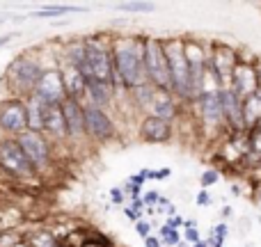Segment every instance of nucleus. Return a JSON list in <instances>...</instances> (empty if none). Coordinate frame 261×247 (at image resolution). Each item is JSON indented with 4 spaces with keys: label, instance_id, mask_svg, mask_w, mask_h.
Returning a JSON list of instances; mask_svg holds the SVG:
<instances>
[{
    "label": "nucleus",
    "instance_id": "864d4df0",
    "mask_svg": "<svg viewBox=\"0 0 261 247\" xmlns=\"http://www.w3.org/2000/svg\"><path fill=\"white\" fill-rule=\"evenodd\" d=\"M14 247H25V245H23V243H18V245H14Z\"/></svg>",
    "mask_w": 261,
    "mask_h": 247
},
{
    "label": "nucleus",
    "instance_id": "2eb2a0df",
    "mask_svg": "<svg viewBox=\"0 0 261 247\" xmlns=\"http://www.w3.org/2000/svg\"><path fill=\"white\" fill-rule=\"evenodd\" d=\"M62 115H64V124H67V135L69 142H87V133H85V115H83V103L81 101H71L67 99L62 105Z\"/></svg>",
    "mask_w": 261,
    "mask_h": 247
},
{
    "label": "nucleus",
    "instance_id": "20e7f679",
    "mask_svg": "<svg viewBox=\"0 0 261 247\" xmlns=\"http://www.w3.org/2000/svg\"><path fill=\"white\" fill-rule=\"evenodd\" d=\"M163 48H165L167 64H170V73H172V94L181 103L190 105L195 101V96L193 90H190V64L186 60L184 37L181 35L163 37Z\"/></svg>",
    "mask_w": 261,
    "mask_h": 247
},
{
    "label": "nucleus",
    "instance_id": "de8ad7c7",
    "mask_svg": "<svg viewBox=\"0 0 261 247\" xmlns=\"http://www.w3.org/2000/svg\"><path fill=\"white\" fill-rule=\"evenodd\" d=\"M231 195H236V197H239V195H241V185H239V183H234V185H231Z\"/></svg>",
    "mask_w": 261,
    "mask_h": 247
},
{
    "label": "nucleus",
    "instance_id": "ddd939ff",
    "mask_svg": "<svg viewBox=\"0 0 261 247\" xmlns=\"http://www.w3.org/2000/svg\"><path fill=\"white\" fill-rule=\"evenodd\" d=\"M35 96L46 105H62L67 101L60 69H44V73H41L39 83L35 87Z\"/></svg>",
    "mask_w": 261,
    "mask_h": 247
},
{
    "label": "nucleus",
    "instance_id": "a18cd8bd",
    "mask_svg": "<svg viewBox=\"0 0 261 247\" xmlns=\"http://www.w3.org/2000/svg\"><path fill=\"white\" fill-rule=\"evenodd\" d=\"M204 240H206V245H208V247H222V245H225V243H220V240H218L213 234H208Z\"/></svg>",
    "mask_w": 261,
    "mask_h": 247
},
{
    "label": "nucleus",
    "instance_id": "f8f14e48",
    "mask_svg": "<svg viewBox=\"0 0 261 247\" xmlns=\"http://www.w3.org/2000/svg\"><path fill=\"white\" fill-rule=\"evenodd\" d=\"M0 128L7 138H18L23 130H28L25 119V103L21 99H7L0 101Z\"/></svg>",
    "mask_w": 261,
    "mask_h": 247
},
{
    "label": "nucleus",
    "instance_id": "1a4fd4ad",
    "mask_svg": "<svg viewBox=\"0 0 261 247\" xmlns=\"http://www.w3.org/2000/svg\"><path fill=\"white\" fill-rule=\"evenodd\" d=\"M195 117L199 119L202 128H208L213 135H220L225 130L222 122V103H220V90H206L190 103Z\"/></svg>",
    "mask_w": 261,
    "mask_h": 247
},
{
    "label": "nucleus",
    "instance_id": "79ce46f5",
    "mask_svg": "<svg viewBox=\"0 0 261 247\" xmlns=\"http://www.w3.org/2000/svg\"><path fill=\"white\" fill-rule=\"evenodd\" d=\"M124 215H126L128 220L133 222V225H135V222H138V220H142V215H140V213H135L133 208H128V206H124Z\"/></svg>",
    "mask_w": 261,
    "mask_h": 247
},
{
    "label": "nucleus",
    "instance_id": "9b49d317",
    "mask_svg": "<svg viewBox=\"0 0 261 247\" xmlns=\"http://www.w3.org/2000/svg\"><path fill=\"white\" fill-rule=\"evenodd\" d=\"M176 126L153 115H142L138 119V140L144 144H167L174 140Z\"/></svg>",
    "mask_w": 261,
    "mask_h": 247
},
{
    "label": "nucleus",
    "instance_id": "c756f323",
    "mask_svg": "<svg viewBox=\"0 0 261 247\" xmlns=\"http://www.w3.org/2000/svg\"><path fill=\"white\" fill-rule=\"evenodd\" d=\"M220 170L218 167H206V170L202 172V176H199V185H202V190H208L211 185H216L218 181H220Z\"/></svg>",
    "mask_w": 261,
    "mask_h": 247
},
{
    "label": "nucleus",
    "instance_id": "393cba45",
    "mask_svg": "<svg viewBox=\"0 0 261 247\" xmlns=\"http://www.w3.org/2000/svg\"><path fill=\"white\" fill-rule=\"evenodd\" d=\"M243 119L245 128H254L261 122V90H257L252 96L243 99Z\"/></svg>",
    "mask_w": 261,
    "mask_h": 247
},
{
    "label": "nucleus",
    "instance_id": "cd10ccee",
    "mask_svg": "<svg viewBox=\"0 0 261 247\" xmlns=\"http://www.w3.org/2000/svg\"><path fill=\"white\" fill-rule=\"evenodd\" d=\"M81 247H115V240H110L106 234L101 231H90V234L83 238Z\"/></svg>",
    "mask_w": 261,
    "mask_h": 247
},
{
    "label": "nucleus",
    "instance_id": "0eeeda50",
    "mask_svg": "<svg viewBox=\"0 0 261 247\" xmlns=\"http://www.w3.org/2000/svg\"><path fill=\"white\" fill-rule=\"evenodd\" d=\"M18 142V147L23 149V153L28 156V160L32 162V167L37 170V174H44L46 170L53 167L55 160V144L46 138L44 133H32V130H23L18 138H14Z\"/></svg>",
    "mask_w": 261,
    "mask_h": 247
},
{
    "label": "nucleus",
    "instance_id": "7c9ffc66",
    "mask_svg": "<svg viewBox=\"0 0 261 247\" xmlns=\"http://www.w3.org/2000/svg\"><path fill=\"white\" fill-rule=\"evenodd\" d=\"M21 243V231L16 229H7L0 234V247H14Z\"/></svg>",
    "mask_w": 261,
    "mask_h": 247
},
{
    "label": "nucleus",
    "instance_id": "2f4dec72",
    "mask_svg": "<svg viewBox=\"0 0 261 247\" xmlns=\"http://www.w3.org/2000/svg\"><path fill=\"white\" fill-rule=\"evenodd\" d=\"M158 197H161V193H158V190H147V193L142 195L144 208H156L158 206Z\"/></svg>",
    "mask_w": 261,
    "mask_h": 247
},
{
    "label": "nucleus",
    "instance_id": "412c9836",
    "mask_svg": "<svg viewBox=\"0 0 261 247\" xmlns=\"http://www.w3.org/2000/svg\"><path fill=\"white\" fill-rule=\"evenodd\" d=\"M156 87H151L149 83H144V85L135 87V90L128 92V103L130 108L138 110V115L142 117V115H151V108H153V99H156Z\"/></svg>",
    "mask_w": 261,
    "mask_h": 247
},
{
    "label": "nucleus",
    "instance_id": "09e8293b",
    "mask_svg": "<svg viewBox=\"0 0 261 247\" xmlns=\"http://www.w3.org/2000/svg\"><path fill=\"white\" fill-rule=\"evenodd\" d=\"M222 215L229 217V215H231V206H225V208H222Z\"/></svg>",
    "mask_w": 261,
    "mask_h": 247
},
{
    "label": "nucleus",
    "instance_id": "c9c22d12",
    "mask_svg": "<svg viewBox=\"0 0 261 247\" xmlns=\"http://www.w3.org/2000/svg\"><path fill=\"white\" fill-rule=\"evenodd\" d=\"M195 204H197V206H211L213 199H211V195H208V190H199L197 197H195Z\"/></svg>",
    "mask_w": 261,
    "mask_h": 247
},
{
    "label": "nucleus",
    "instance_id": "b1692460",
    "mask_svg": "<svg viewBox=\"0 0 261 247\" xmlns=\"http://www.w3.org/2000/svg\"><path fill=\"white\" fill-rule=\"evenodd\" d=\"M21 243L25 247H60V240L50 234V229L39 227V229H32L21 234Z\"/></svg>",
    "mask_w": 261,
    "mask_h": 247
},
{
    "label": "nucleus",
    "instance_id": "ea45409f",
    "mask_svg": "<svg viewBox=\"0 0 261 247\" xmlns=\"http://www.w3.org/2000/svg\"><path fill=\"white\" fill-rule=\"evenodd\" d=\"M16 37H21V32H7V35H0V48H5L7 44H12Z\"/></svg>",
    "mask_w": 261,
    "mask_h": 247
},
{
    "label": "nucleus",
    "instance_id": "a211bd4d",
    "mask_svg": "<svg viewBox=\"0 0 261 247\" xmlns=\"http://www.w3.org/2000/svg\"><path fill=\"white\" fill-rule=\"evenodd\" d=\"M83 103H90L94 108L101 110H110L117 105V94H115L113 85L108 83H101V80H87V90H85V101Z\"/></svg>",
    "mask_w": 261,
    "mask_h": 247
},
{
    "label": "nucleus",
    "instance_id": "bb28decb",
    "mask_svg": "<svg viewBox=\"0 0 261 247\" xmlns=\"http://www.w3.org/2000/svg\"><path fill=\"white\" fill-rule=\"evenodd\" d=\"M158 238H161L163 247H179L181 243H184L181 231L179 229H170V227H165V225L158 229Z\"/></svg>",
    "mask_w": 261,
    "mask_h": 247
},
{
    "label": "nucleus",
    "instance_id": "603ef678",
    "mask_svg": "<svg viewBox=\"0 0 261 247\" xmlns=\"http://www.w3.org/2000/svg\"><path fill=\"white\" fill-rule=\"evenodd\" d=\"M3 23H7V16H0V25H3Z\"/></svg>",
    "mask_w": 261,
    "mask_h": 247
},
{
    "label": "nucleus",
    "instance_id": "37998d69",
    "mask_svg": "<svg viewBox=\"0 0 261 247\" xmlns=\"http://www.w3.org/2000/svg\"><path fill=\"white\" fill-rule=\"evenodd\" d=\"M144 247H163V243L158 236H149V238H144Z\"/></svg>",
    "mask_w": 261,
    "mask_h": 247
},
{
    "label": "nucleus",
    "instance_id": "e433bc0d",
    "mask_svg": "<svg viewBox=\"0 0 261 247\" xmlns=\"http://www.w3.org/2000/svg\"><path fill=\"white\" fill-rule=\"evenodd\" d=\"M110 202H113L115 206H119V204L126 202V195H124V190L122 188H113V190H110Z\"/></svg>",
    "mask_w": 261,
    "mask_h": 247
},
{
    "label": "nucleus",
    "instance_id": "423d86ee",
    "mask_svg": "<svg viewBox=\"0 0 261 247\" xmlns=\"http://www.w3.org/2000/svg\"><path fill=\"white\" fill-rule=\"evenodd\" d=\"M0 174L21 183H37V179H41L14 138L0 142Z\"/></svg>",
    "mask_w": 261,
    "mask_h": 247
},
{
    "label": "nucleus",
    "instance_id": "f3484780",
    "mask_svg": "<svg viewBox=\"0 0 261 247\" xmlns=\"http://www.w3.org/2000/svg\"><path fill=\"white\" fill-rule=\"evenodd\" d=\"M44 135L50 142L58 144H67L69 135H67V124H64V115L60 105H46V115H44Z\"/></svg>",
    "mask_w": 261,
    "mask_h": 247
},
{
    "label": "nucleus",
    "instance_id": "473e14b6",
    "mask_svg": "<svg viewBox=\"0 0 261 247\" xmlns=\"http://www.w3.org/2000/svg\"><path fill=\"white\" fill-rule=\"evenodd\" d=\"M211 234L216 236V238L220 240V243H225L227 236H229V227H227V222H218V225L211 229Z\"/></svg>",
    "mask_w": 261,
    "mask_h": 247
},
{
    "label": "nucleus",
    "instance_id": "8fccbe9b",
    "mask_svg": "<svg viewBox=\"0 0 261 247\" xmlns=\"http://www.w3.org/2000/svg\"><path fill=\"white\" fill-rule=\"evenodd\" d=\"M190 247H208V245H206V240L202 238V240H199V243H195V245H190Z\"/></svg>",
    "mask_w": 261,
    "mask_h": 247
},
{
    "label": "nucleus",
    "instance_id": "4be33fe9",
    "mask_svg": "<svg viewBox=\"0 0 261 247\" xmlns=\"http://www.w3.org/2000/svg\"><path fill=\"white\" fill-rule=\"evenodd\" d=\"M184 50H186V60H188L190 67H208L211 41L204 44L202 39H195V37H184Z\"/></svg>",
    "mask_w": 261,
    "mask_h": 247
},
{
    "label": "nucleus",
    "instance_id": "f257e3e1",
    "mask_svg": "<svg viewBox=\"0 0 261 247\" xmlns=\"http://www.w3.org/2000/svg\"><path fill=\"white\" fill-rule=\"evenodd\" d=\"M113 64V90L117 96H126L130 90L144 85V35H115Z\"/></svg>",
    "mask_w": 261,
    "mask_h": 247
},
{
    "label": "nucleus",
    "instance_id": "6ab92c4d",
    "mask_svg": "<svg viewBox=\"0 0 261 247\" xmlns=\"http://www.w3.org/2000/svg\"><path fill=\"white\" fill-rule=\"evenodd\" d=\"M229 87L241 96V99H248V96H252L254 92L259 90L257 73H254V67H252V64H243V62L236 64L234 73H231Z\"/></svg>",
    "mask_w": 261,
    "mask_h": 247
},
{
    "label": "nucleus",
    "instance_id": "c85d7f7f",
    "mask_svg": "<svg viewBox=\"0 0 261 247\" xmlns=\"http://www.w3.org/2000/svg\"><path fill=\"white\" fill-rule=\"evenodd\" d=\"M119 12H126V14H149L156 9V5L153 3H138V0H133V3H119L117 5Z\"/></svg>",
    "mask_w": 261,
    "mask_h": 247
},
{
    "label": "nucleus",
    "instance_id": "49530a36",
    "mask_svg": "<svg viewBox=\"0 0 261 247\" xmlns=\"http://www.w3.org/2000/svg\"><path fill=\"white\" fill-rule=\"evenodd\" d=\"M254 202L261 206V183H254Z\"/></svg>",
    "mask_w": 261,
    "mask_h": 247
},
{
    "label": "nucleus",
    "instance_id": "aec40b11",
    "mask_svg": "<svg viewBox=\"0 0 261 247\" xmlns=\"http://www.w3.org/2000/svg\"><path fill=\"white\" fill-rule=\"evenodd\" d=\"M181 101L176 99L172 92H156V99H153V108L151 115L158 119H165V122L174 124L181 115Z\"/></svg>",
    "mask_w": 261,
    "mask_h": 247
},
{
    "label": "nucleus",
    "instance_id": "5fc2aeb1",
    "mask_svg": "<svg viewBox=\"0 0 261 247\" xmlns=\"http://www.w3.org/2000/svg\"><path fill=\"white\" fill-rule=\"evenodd\" d=\"M179 247H184V243H181V245H179ZM186 247H188V245H186Z\"/></svg>",
    "mask_w": 261,
    "mask_h": 247
},
{
    "label": "nucleus",
    "instance_id": "39448f33",
    "mask_svg": "<svg viewBox=\"0 0 261 247\" xmlns=\"http://www.w3.org/2000/svg\"><path fill=\"white\" fill-rule=\"evenodd\" d=\"M144 76L158 92H172V73L163 48V37L144 35Z\"/></svg>",
    "mask_w": 261,
    "mask_h": 247
},
{
    "label": "nucleus",
    "instance_id": "9d476101",
    "mask_svg": "<svg viewBox=\"0 0 261 247\" xmlns=\"http://www.w3.org/2000/svg\"><path fill=\"white\" fill-rule=\"evenodd\" d=\"M236 64H239V48L225 44V41H211V50H208V71L216 76L220 87H229L231 73H234Z\"/></svg>",
    "mask_w": 261,
    "mask_h": 247
},
{
    "label": "nucleus",
    "instance_id": "a878e982",
    "mask_svg": "<svg viewBox=\"0 0 261 247\" xmlns=\"http://www.w3.org/2000/svg\"><path fill=\"white\" fill-rule=\"evenodd\" d=\"M71 12H85V7H76V5H48L44 9H37V12H30L28 18H58L64 16V14Z\"/></svg>",
    "mask_w": 261,
    "mask_h": 247
},
{
    "label": "nucleus",
    "instance_id": "4468645a",
    "mask_svg": "<svg viewBox=\"0 0 261 247\" xmlns=\"http://www.w3.org/2000/svg\"><path fill=\"white\" fill-rule=\"evenodd\" d=\"M220 103H222V122H225L227 133L248 130L243 119V99L231 87H220Z\"/></svg>",
    "mask_w": 261,
    "mask_h": 247
},
{
    "label": "nucleus",
    "instance_id": "4c0bfd02",
    "mask_svg": "<svg viewBox=\"0 0 261 247\" xmlns=\"http://www.w3.org/2000/svg\"><path fill=\"white\" fill-rule=\"evenodd\" d=\"M184 222H186V217H181V215L165 217V227H170V229H184Z\"/></svg>",
    "mask_w": 261,
    "mask_h": 247
},
{
    "label": "nucleus",
    "instance_id": "a19ab883",
    "mask_svg": "<svg viewBox=\"0 0 261 247\" xmlns=\"http://www.w3.org/2000/svg\"><path fill=\"white\" fill-rule=\"evenodd\" d=\"M144 181H147V179H144V176L138 172V174H130V176H128V179H126V183L135 185V188H142V185H144Z\"/></svg>",
    "mask_w": 261,
    "mask_h": 247
},
{
    "label": "nucleus",
    "instance_id": "f704fd0d",
    "mask_svg": "<svg viewBox=\"0 0 261 247\" xmlns=\"http://www.w3.org/2000/svg\"><path fill=\"white\" fill-rule=\"evenodd\" d=\"M184 238H186V243L195 245V243H199V240H202V234L197 231V227H193V229H184Z\"/></svg>",
    "mask_w": 261,
    "mask_h": 247
},
{
    "label": "nucleus",
    "instance_id": "c03bdc74",
    "mask_svg": "<svg viewBox=\"0 0 261 247\" xmlns=\"http://www.w3.org/2000/svg\"><path fill=\"white\" fill-rule=\"evenodd\" d=\"M252 67H254V73H257V83H259V90H261V55H257Z\"/></svg>",
    "mask_w": 261,
    "mask_h": 247
},
{
    "label": "nucleus",
    "instance_id": "58836bf2",
    "mask_svg": "<svg viewBox=\"0 0 261 247\" xmlns=\"http://www.w3.org/2000/svg\"><path fill=\"white\" fill-rule=\"evenodd\" d=\"M128 199H130L128 208H133L135 213H140V215L144 217V202H142V197H128Z\"/></svg>",
    "mask_w": 261,
    "mask_h": 247
},
{
    "label": "nucleus",
    "instance_id": "6e6552de",
    "mask_svg": "<svg viewBox=\"0 0 261 247\" xmlns=\"http://www.w3.org/2000/svg\"><path fill=\"white\" fill-rule=\"evenodd\" d=\"M83 115H85V133L87 142L92 144H110L119 138V126L110 117L108 110L94 108L90 103H83Z\"/></svg>",
    "mask_w": 261,
    "mask_h": 247
},
{
    "label": "nucleus",
    "instance_id": "f03ea898",
    "mask_svg": "<svg viewBox=\"0 0 261 247\" xmlns=\"http://www.w3.org/2000/svg\"><path fill=\"white\" fill-rule=\"evenodd\" d=\"M44 73L41 64V53L23 50L18 53L3 71V87L7 92V99H21L25 101L28 96L35 94V87Z\"/></svg>",
    "mask_w": 261,
    "mask_h": 247
},
{
    "label": "nucleus",
    "instance_id": "72a5a7b5",
    "mask_svg": "<svg viewBox=\"0 0 261 247\" xmlns=\"http://www.w3.org/2000/svg\"><path fill=\"white\" fill-rule=\"evenodd\" d=\"M135 231H138V236L140 238H149V236H151V222L149 220H138L135 222Z\"/></svg>",
    "mask_w": 261,
    "mask_h": 247
},
{
    "label": "nucleus",
    "instance_id": "3c124183",
    "mask_svg": "<svg viewBox=\"0 0 261 247\" xmlns=\"http://www.w3.org/2000/svg\"><path fill=\"white\" fill-rule=\"evenodd\" d=\"M3 140H7V135L3 133V128H0V142H3Z\"/></svg>",
    "mask_w": 261,
    "mask_h": 247
},
{
    "label": "nucleus",
    "instance_id": "5701e85b",
    "mask_svg": "<svg viewBox=\"0 0 261 247\" xmlns=\"http://www.w3.org/2000/svg\"><path fill=\"white\" fill-rule=\"evenodd\" d=\"M25 119H28V130L32 133H44V115H46V103H41L35 94L28 96L25 101Z\"/></svg>",
    "mask_w": 261,
    "mask_h": 247
},
{
    "label": "nucleus",
    "instance_id": "7ed1b4c3",
    "mask_svg": "<svg viewBox=\"0 0 261 247\" xmlns=\"http://www.w3.org/2000/svg\"><path fill=\"white\" fill-rule=\"evenodd\" d=\"M113 39L115 35H106V32L83 37V44H85V67L81 69V73L85 76V80L94 78V80L113 85V78H115Z\"/></svg>",
    "mask_w": 261,
    "mask_h": 247
},
{
    "label": "nucleus",
    "instance_id": "dca6fc26",
    "mask_svg": "<svg viewBox=\"0 0 261 247\" xmlns=\"http://www.w3.org/2000/svg\"><path fill=\"white\" fill-rule=\"evenodd\" d=\"M58 69L62 73V83H64V92L67 99L71 101H85V90H87V80L81 73V69H76L73 64H67L64 60L58 58Z\"/></svg>",
    "mask_w": 261,
    "mask_h": 247
}]
</instances>
